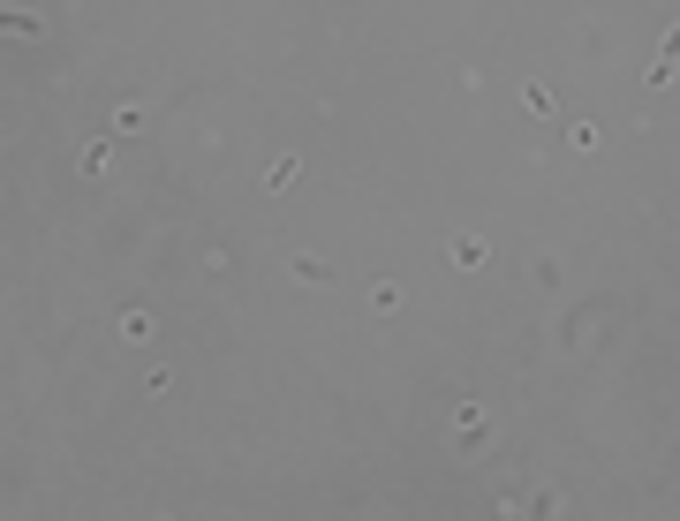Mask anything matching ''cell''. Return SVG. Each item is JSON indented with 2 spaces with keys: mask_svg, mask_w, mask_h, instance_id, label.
<instances>
[{
  "mask_svg": "<svg viewBox=\"0 0 680 521\" xmlns=\"http://www.w3.org/2000/svg\"><path fill=\"white\" fill-rule=\"evenodd\" d=\"M484 257H492V250H484V242H476V235H461V242H454V265H461V272H476V265H484Z\"/></svg>",
  "mask_w": 680,
  "mask_h": 521,
  "instance_id": "cell-1",
  "label": "cell"
}]
</instances>
